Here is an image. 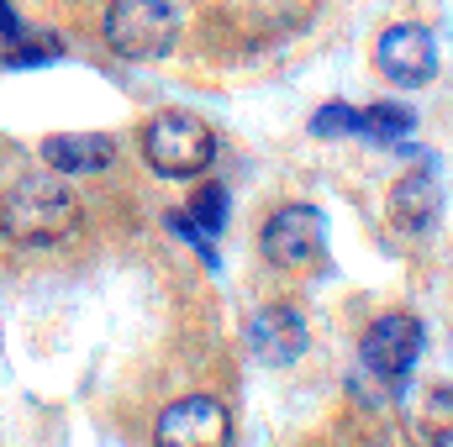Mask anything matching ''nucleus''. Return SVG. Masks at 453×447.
<instances>
[{
    "instance_id": "nucleus-10",
    "label": "nucleus",
    "mask_w": 453,
    "mask_h": 447,
    "mask_svg": "<svg viewBox=\"0 0 453 447\" xmlns=\"http://www.w3.org/2000/svg\"><path fill=\"white\" fill-rule=\"evenodd\" d=\"M390 216L401 231H433L443 216V190L433 179V169H411L406 179H395L390 190Z\"/></svg>"
},
{
    "instance_id": "nucleus-2",
    "label": "nucleus",
    "mask_w": 453,
    "mask_h": 447,
    "mask_svg": "<svg viewBox=\"0 0 453 447\" xmlns=\"http://www.w3.org/2000/svg\"><path fill=\"white\" fill-rule=\"evenodd\" d=\"M142 158L164 179H196V174H206L217 163V132L201 116L164 111L153 116L148 132H142Z\"/></svg>"
},
{
    "instance_id": "nucleus-9",
    "label": "nucleus",
    "mask_w": 453,
    "mask_h": 447,
    "mask_svg": "<svg viewBox=\"0 0 453 447\" xmlns=\"http://www.w3.org/2000/svg\"><path fill=\"white\" fill-rule=\"evenodd\" d=\"M401 416L427 447H449L453 443V384L433 379V384L406 390L401 395Z\"/></svg>"
},
{
    "instance_id": "nucleus-1",
    "label": "nucleus",
    "mask_w": 453,
    "mask_h": 447,
    "mask_svg": "<svg viewBox=\"0 0 453 447\" xmlns=\"http://www.w3.org/2000/svg\"><path fill=\"white\" fill-rule=\"evenodd\" d=\"M80 222H85L80 195L53 174H32V179L11 185L0 201V231L16 247H58L80 231Z\"/></svg>"
},
{
    "instance_id": "nucleus-14",
    "label": "nucleus",
    "mask_w": 453,
    "mask_h": 447,
    "mask_svg": "<svg viewBox=\"0 0 453 447\" xmlns=\"http://www.w3.org/2000/svg\"><path fill=\"white\" fill-rule=\"evenodd\" d=\"M226 222V190L222 185H206L201 195H196V206H190V226L201 231V237H211V231H222Z\"/></svg>"
},
{
    "instance_id": "nucleus-12",
    "label": "nucleus",
    "mask_w": 453,
    "mask_h": 447,
    "mask_svg": "<svg viewBox=\"0 0 453 447\" xmlns=\"http://www.w3.org/2000/svg\"><path fill=\"white\" fill-rule=\"evenodd\" d=\"M411 126H417V116L406 111V106H395V101H380V106H369V111H364V137H369V142H380V148L406 142V137H411Z\"/></svg>"
},
{
    "instance_id": "nucleus-3",
    "label": "nucleus",
    "mask_w": 453,
    "mask_h": 447,
    "mask_svg": "<svg viewBox=\"0 0 453 447\" xmlns=\"http://www.w3.org/2000/svg\"><path fill=\"white\" fill-rule=\"evenodd\" d=\"M174 32H180V16L169 0H111L106 11V42L132 64L164 58L174 48Z\"/></svg>"
},
{
    "instance_id": "nucleus-13",
    "label": "nucleus",
    "mask_w": 453,
    "mask_h": 447,
    "mask_svg": "<svg viewBox=\"0 0 453 447\" xmlns=\"http://www.w3.org/2000/svg\"><path fill=\"white\" fill-rule=\"evenodd\" d=\"M311 132L317 137H364V111H353L342 101H327L322 111L311 116Z\"/></svg>"
},
{
    "instance_id": "nucleus-4",
    "label": "nucleus",
    "mask_w": 453,
    "mask_h": 447,
    "mask_svg": "<svg viewBox=\"0 0 453 447\" xmlns=\"http://www.w3.org/2000/svg\"><path fill=\"white\" fill-rule=\"evenodd\" d=\"M258 247L274 269L285 274H311L322 258H327V222L317 206H285L274 211L264 231H258Z\"/></svg>"
},
{
    "instance_id": "nucleus-8",
    "label": "nucleus",
    "mask_w": 453,
    "mask_h": 447,
    "mask_svg": "<svg viewBox=\"0 0 453 447\" xmlns=\"http://www.w3.org/2000/svg\"><path fill=\"white\" fill-rule=\"evenodd\" d=\"M248 352L269 368L280 363H296L306 352V322L296 306H264L253 322H248Z\"/></svg>"
},
{
    "instance_id": "nucleus-15",
    "label": "nucleus",
    "mask_w": 453,
    "mask_h": 447,
    "mask_svg": "<svg viewBox=\"0 0 453 447\" xmlns=\"http://www.w3.org/2000/svg\"><path fill=\"white\" fill-rule=\"evenodd\" d=\"M0 37H5V42H16V37H21V21L11 16V5H5V0H0Z\"/></svg>"
},
{
    "instance_id": "nucleus-5",
    "label": "nucleus",
    "mask_w": 453,
    "mask_h": 447,
    "mask_svg": "<svg viewBox=\"0 0 453 447\" xmlns=\"http://www.w3.org/2000/svg\"><path fill=\"white\" fill-rule=\"evenodd\" d=\"M358 358H364V368H369L380 384L401 390V384L411 379L417 358H422V322L406 316V311L380 316V322L364 332V342H358Z\"/></svg>"
},
{
    "instance_id": "nucleus-7",
    "label": "nucleus",
    "mask_w": 453,
    "mask_h": 447,
    "mask_svg": "<svg viewBox=\"0 0 453 447\" xmlns=\"http://www.w3.org/2000/svg\"><path fill=\"white\" fill-rule=\"evenodd\" d=\"M153 447H232V416H226L222 400H211V395L174 400L158 416Z\"/></svg>"
},
{
    "instance_id": "nucleus-6",
    "label": "nucleus",
    "mask_w": 453,
    "mask_h": 447,
    "mask_svg": "<svg viewBox=\"0 0 453 447\" xmlns=\"http://www.w3.org/2000/svg\"><path fill=\"white\" fill-rule=\"evenodd\" d=\"M374 64H380V74L390 80V85H401V90H422V85H433L438 80V37L427 32V27H411V21H401V27H385L380 32V42H374Z\"/></svg>"
},
{
    "instance_id": "nucleus-11",
    "label": "nucleus",
    "mask_w": 453,
    "mask_h": 447,
    "mask_svg": "<svg viewBox=\"0 0 453 447\" xmlns=\"http://www.w3.org/2000/svg\"><path fill=\"white\" fill-rule=\"evenodd\" d=\"M42 158L58 169V174H101L116 158V142L101 132H58L42 142Z\"/></svg>"
}]
</instances>
